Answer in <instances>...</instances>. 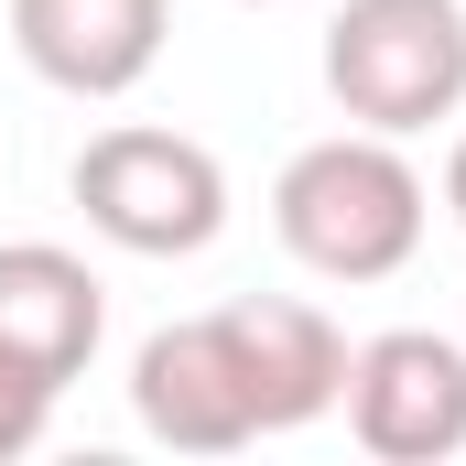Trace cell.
Returning a JSON list of instances; mask_svg holds the SVG:
<instances>
[{
  "instance_id": "cell-1",
  "label": "cell",
  "mask_w": 466,
  "mask_h": 466,
  "mask_svg": "<svg viewBox=\"0 0 466 466\" xmlns=\"http://www.w3.org/2000/svg\"><path fill=\"white\" fill-rule=\"evenodd\" d=\"M434 218V185L412 174V152L390 130H326L271 174V238L315 271V282H390Z\"/></svg>"
},
{
  "instance_id": "cell-2",
  "label": "cell",
  "mask_w": 466,
  "mask_h": 466,
  "mask_svg": "<svg viewBox=\"0 0 466 466\" xmlns=\"http://www.w3.org/2000/svg\"><path fill=\"white\" fill-rule=\"evenodd\" d=\"M66 185H76L87 228L109 249H130V260H196L228 228V163L207 141H185V130H152V119L98 130Z\"/></svg>"
},
{
  "instance_id": "cell-3",
  "label": "cell",
  "mask_w": 466,
  "mask_h": 466,
  "mask_svg": "<svg viewBox=\"0 0 466 466\" xmlns=\"http://www.w3.org/2000/svg\"><path fill=\"white\" fill-rule=\"evenodd\" d=\"M326 98L358 130H434L466 109V0H348L326 22Z\"/></svg>"
},
{
  "instance_id": "cell-4",
  "label": "cell",
  "mask_w": 466,
  "mask_h": 466,
  "mask_svg": "<svg viewBox=\"0 0 466 466\" xmlns=\"http://www.w3.org/2000/svg\"><path fill=\"white\" fill-rule=\"evenodd\" d=\"M348 434L369 445L380 466H434V456H466V348L434 337V326H390L348 348Z\"/></svg>"
},
{
  "instance_id": "cell-5",
  "label": "cell",
  "mask_w": 466,
  "mask_h": 466,
  "mask_svg": "<svg viewBox=\"0 0 466 466\" xmlns=\"http://www.w3.org/2000/svg\"><path fill=\"white\" fill-rule=\"evenodd\" d=\"M130 412L174 456H238V445H260L218 315H185V326H152L141 337V358H130Z\"/></svg>"
},
{
  "instance_id": "cell-6",
  "label": "cell",
  "mask_w": 466,
  "mask_h": 466,
  "mask_svg": "<svg viewBox=\"0 0 466 466\" xmlns=\"http://www.w3.org/2000/svg\"><path fill=\"white\" fill-rule=\"evenodd\" d=\"M218 337H228V358H238V390H249V423H260V434H304L315 412H337V390H348V337H337L304 293L218 304Z\"/></svg>"
},
{
  "instance_id": "cell-7",
  "label": "cell",
  "mask_w": 466,
  "mask_h": 466,
  "mask_svg": "<svg viewBox=\"0 0 466 466\" xmlns=\"http://www.w3.org/2000/svg\"><path fill=\"white\" fill-rule=\"evenodd\" d=\"M174 0H11V44L55 98H130L163 66Z\"/></svg>"
},
{
  "instance_id": "cell-8",
  "label": "cell",
  "mask_w": 466,
  "mask_h": 466,
  "mask_svg": "<svg viewBox=\"0 0 466 466\" xmlns=\"http://www.w3.org/2000/svg\"><path fill=\"white\" fill-rule=\"evenodd\" d=\"M98 337H109V282L55 238H0V358L66 390L87 380Z\"/></svg>"
},
{
  "instance_id": "cell-9",
  "label": "cell",
  "mask_w": 466,
  "mask_h": 466,
  "mask_svg": "<svg viewBox=\"0 0 466 466\" xmlns=\"http://www.w3.org/2000/svg\"><path fill=\"white\" fill-rule=\"evenodd\" d=\"M55 401H66V390H44L33 369H11V358H0V466L44 445V423H55Z\"/></svg>"
},
{
  "instance_id": "cell-10",
  "label": "cell",
  "mask_w": 466,
  "mask_h": 466,
  "mask_svg": "<svg viewBox=\"0 0 466 466\" xmlns=\"http://www.w3.org/2000/svg\"><path fill=\"white\" fill-rule=\"evenodd\" d=\"M445 218H456V228H466V141H456V152H445Z\"/></svg>"
},
{
  "instance_id": "cell-11",
  "label": "cell",
  "mask_w": 466,
  "mask_h": 466,
  "mask_svg": "<svg viewBox=\"0 0 466 466\" xmlns=\"http://www.w3.org/2000/svg\"><path fill=\"white\" fill-rule=\"evenodd\" d=\"M249 11H271V0H249Z\"/></svg>"
}]
</instances>
